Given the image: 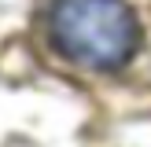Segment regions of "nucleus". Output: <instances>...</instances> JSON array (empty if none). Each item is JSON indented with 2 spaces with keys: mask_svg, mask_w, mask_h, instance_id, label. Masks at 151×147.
<instances>
[{
  "mask_svg": "<svg viewBox=\"0 0 151 147\" xmlns=\"http://www.w3.org/2000/svg\"><path fill=\"white\" fill-rule=\"evenodd\" d=\"M48 33L59 55L88 70H118L140 48V22L125 0H52Z\"/></svg>",
  "mask_w": 151,
  "mask_h": 147,
  "instance_id": "f257e3e1",
  "label": "nucleus"
}]
</instances>
